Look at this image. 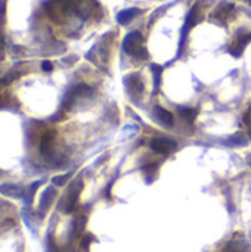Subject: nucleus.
I'll use <instances>...</instances> for the list:
<instances>
[{
    "instance_id": "nucleus-1",
    "label": "nucleus",
    "mask_w": 251,
    "mask_h": 252,
    "mask_svg": "<svg viewBox=\"0 0 251 252\" xmlns=\"http://www.w3.org/2000/svg\"><path fill=\"white\" fill-rule=\"evenodd\" d=\"M123 49L126 50V53L132 55V56H142L143 53V37L139 31H133L130 33L123 43Z\"/></svg>"
},
{
    "instance_id": "nucleus-2",
    "label": "nucleus",
    "mask_w": 251,
    "mask_h": 252,
    "mask_svg": "<svg viewBox=\"0 0 251 252\" xmlns=\"http://www.w3.org/2000/svg\"><path fill=\"white\" fill-rule=\"evenodd\" d=\"M93 90L92 87H89L87 84H77L76 87H73L67 95H65V99H64V108L65 109H70L80 96H86V95H90Z\"/></svg>"
},
{
    "instance_id": "nucleus-3",
    "label": "nucleus",
    "mask_w": 251,
    "mask_h": 252,
    "mask_svg": "<svg viewBox=\"0 0 251 252\" xmlns=\"http://www.w3.org/2000/svg\"><path fill=\"white\" fill-rule=\"evenodd\" d=\"M176 148H177L176 142H173L171 139H166V137H157L151 142V149L161 155H168V153L174 152Z\"/></svg>"
},
{
    "instance_id": "nucleus-4",
    "label": "nucleus",
    "mask_w": 251,
    "mask_h": 252,
    "mask_svg": "<svg viewBox=\"0 0 251 252\" xmlns=\"http://www.w3.org/2000/svg\"><path fill=\"white\" fill-rule=\"evenodd\" d=\"M80 189H82V183H80V181H76V183L70 187V190H68L65 199L62 201V208H64L65 212L73 211V208H74V205H76V202H77V199H79Z\"/></svg>"
},
{
    "instance_id": "nucleus-5",
    "label": "nucleus",
    "mask_w": 251,
    "mask_h": 252,
    "mask_svg": "<svg viewBox=\"0 0 251 252\" xmlns=\"http://www.w3.org/2000/svg\"><path fill=\"white\" fill-rule=\"evenodd\" d=\"M54 142H55V131L43 133L40 139V153L45 156H51L54 152Z\"/></svg>"
},
{
    "instance_id": "nucleus-6",
    "label": "nucleus",
    "mask_w": 251,
    "mask_h": 252,
    "mask_svg": "<svg viewBox=\"0 0 251 252\" xmlns=\"http://www.w3.org/2000/svg\"><path fill=\"white\" fill-rule=\"evenodd\" d=\"M251 42V34H242V36H238L233 43L229 46V53L232 56H239L244 50V48Z\"/></svg>"
},
{
    "instance_id": "nucleus-7",
    "label": "nucleus",
    "mask_w": 251,
    "mask_h": 252,
    "mask_svg": "<svg viewBox=\"0 0 251 252\" xmlns=\"http://www.w3.org/2000/svg\"><path fill=\"white\" fill-rule=\"evenodd\" d=\"M0 193L6 195V196H11V198H23V199L26 196V190L21 186L14 184V183H3V184H0Z\"/></svg>"
},
{
    "instance_id": "nucleus-8",
    "label": "nucleus",
    "mask_w": 251,
    "mask_h": 252,
    "mask_svg": "<svg viewBox=\"0 0 251 252\" xmlns=\"http://www.w3.org/2000/svg\"><path fill=\"white\" fill-rule=\"evenodd\" d=\"M232 12H233V5H230V3H222L213 12V20H216L217 23H223L224 20H227V17Z\"/></svg>"
},
{
    "instance_id": "nucleus-9",
    "label": "nucleus",
    "mask_w": 251,
    "mask_h": 252,
    "mask_svg": "<svg viewBox=\"0 0 251 252\" xmlns=\"http://www.w3.org/2000/svg\"><path fill=\"white\" fill-rule=\"evenodd\" d=\"M126 84H127V89L132 95H140V92L143 90V84H142V80L139 76H129L126 78Z\"/></svg>"
},
{
    "instance_id": "nucleus-10",
    "label": "nucleus",
    "mask_w": 251,
    "mask_h": 252,
    "mask_svg": "<svg viewBox=\"0 0 251 252\" xmlns=\"http://www.w3.org/2000/svg\"><path fill=\"white\" fill-rule=\"evenodd\" d=\"M154 109H155L154 111L155 112V117L158 118L160 123H163L164 126H168V127H171L174 124V117H173L171 112H168L167 109H164L161 106H155Z\"/></svg>"
},
{
    "instance_id": "nucleus-11",
    "label": "nucleus",
    "mask_w": 251,
    "mask_h": 252,
    "mask_svg": "<svg viewBox=\"0 0 251 252\" xmlns=\"http://www.w3.org/2000/svg\"><path fill=\"white\" fill-rule=\"evenodd\" d=\"M54 198H55V189H54V187H48V189L43 192L42 198H40V206H39L40 214H45V211L51 206Z\"/></svg>"
},
{
    "instance_id": "nucleus-12",
    "label": "nucleus",
    "mask_w": 251,
    "mask_h": 252,
    "mask_svg": "<svg viewBox=\"0 0 251 252\" xmlns=\"http://www.w3.org/2000/svg\"><path fill=\"white\" fill-rule=\"evenodd\" d=\"M177 114L180 115L182 120H185L186 123H194V120L198 115V111L194 108H185V106H179L177 108Z\"/></svg>"
},
{
    "instance_id": "nucleus-13",
    "label": "nucleus",
    "mask_w": 251,
    "mask_h": 252,
    "mask_svg": "<svg viewBox=\"0 0 251 252\" xmlns=\"http://www.w3.org/2000/svg\"><path fill=\"white\" fill-rule=\"evenodd\" d=\"M142 11L140 9H136V8H132V9H126V11H123V12H120L118 14V17H117V20H118V23L120 24H127L129 21H132L136 15H139Z\"/></svg>"
},
{
    "instance_id": "nucleus-14",
    "label": "nucleus",
    "mask_w": 251,
    "mask_h": 252,
    "mask_svg": "<svg viewBox=\"0 0 251 252\" xmlns=\"http://www.w3.org/2000/svg\"><path fill=\"white\" fill-rule=\"evenodd\" d=\"M18 77H20V73H18V71H15V70L9 71L8 74H5L3 78H0V89H3V87L9 86V84H11L14 80H17Z\"/></svg>"
},
{
    "instance_id": "nucleus-15",
    "label": "nucleus",
    "mask_w": 251,
    "mask_h": 252,
    "mask_svg": "<svg viewBox=\"0 0 251 252\" xmlns=\"http://www.w3.org/2000/svg\"><path fill=\"white\" fill-rule=\"evenodd\" d=\"M152 71H154V78H155V89H158L160 86V78H161V73L163 68L160 65H152Z\"/></svg>"
},
{
    "instance_id": "nucleus-16",
    "label": "nucleus",
    "mask_w": 251,
    "mask_h": 252,
    "mask_svg": "<svg viewBox=\"0 0 251 252\" xmlns=\"http://www.w3.org/2000/svg\"><path fill=\"white\" fill-rule=\"evenodd\" d=\"M71 176V173H68V174H64V176H58V177H55L54 178V184H56V186H62L67 180H68V177Z\"/></svg>"
},
{
    "instance_id": "nucleus-17",
    "label": "nucleus",
    "mask_w": 251,
    "mask_h": 252,
    "mask_svg": "<svg viewBox=\"0 0 251 252\" xmlns=\"http://www.w3.org/2000/svg\"><path fill=\"white\" fill-rule=\"evenodd\" d=\"M229 142H230V143H236V142H241V143H244V142H245V139H244V137H242V134L239 133V134H235V136H233V137H232Z\"/></svg>"
},
{
    "instance_id": "nucleus-18",
    "label": "nucleus",
    "mask_w": 251,
    "mask_h": 252,
    "mask_svg": "<svg viewBox=\"0 0 251 252\" xmlns=\"http://www.w3.org/2000/svg\"><path fill=\"white\" fill-rule=\"evenodd\" d=\"M48 252H58V249H56V246H55V243L49 239V242H48Z\"/></svg>"
},
{
    "instance_id": "nucleus-19",
    "label": "nucleus",
    "mask_w": 251,
    "mask_h": 252,
    "mask_svg": "<svg viewBox=\"0 0 251 252\" xmlns=\"http://www.w3.org/2000/svg\"><path fill=\"white\" fill-rule=\"evenodd\" d=\"M42 70H43V71H48V73L52 71V64L48 62V61H45V62L42 64Z\"/></svg>"
},
{
    "instance_id": "nucleus-20",
    "label": "nucleus",
    "mask_w": 251,
    "mask_h": 252,
    "mask_svg": "<svg viewBox=\"0 0 251 252\" xmlns=\"http://www.w3.org/2000/svg\"><path fill=\"white\" fill-rule=\"evenodd\" d=\"M244 2H247V3H251V0H244Z\"/></svg>"
}]
</instances>
